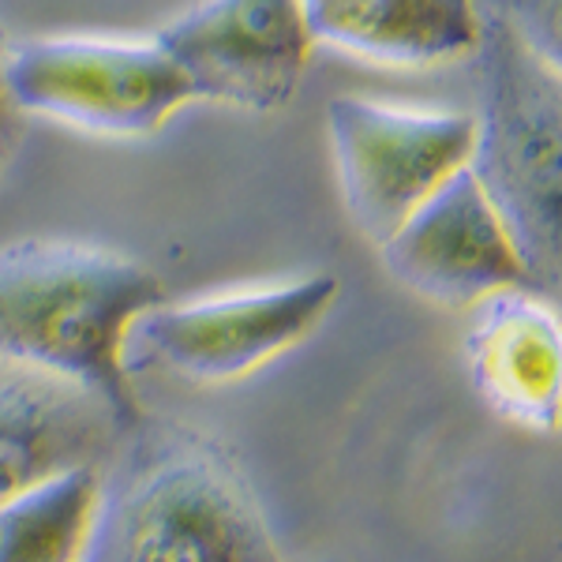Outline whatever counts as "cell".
I'll use <instances>...</instances> for the list:
<instances>
[{
  "instance_id": "52a82bcc",
  "label": "cell",
  "mask_w": 562,
  "mask_h": 562,
  "mask_svg": "<svg viewBox=\"0 0 562 562\" xmlns=\"http://www.w3.org/2000/svg\"><path fill=\"white\" fill-rule=\"evenodd\" d=\"M192 98L278 113L304 83L312 34L296 0H199L154 34Z\"/></svg>"
},
{
  "instance_id": "5bb4252c",
  "label": "cell",
  "mask_w": 562,
  "mask_h": 562,
  "mask_svg": "<svg viewBox=\"0 0 562 562\" xmlns=\"http://www.w3.org/2000/svg\"><path fill=\"white\" fill-rule=\"evenodd\" d=\"M4 34H0V173H4V166L12 161V150H15V116H20V109L12 105V98H8V87H4Z\"/></svg>"
},
{
  "instance_id": "8992f818",
  "label": "cell",
  "mask_w": 562,
  "mask_h": 562,
  "mask_svg": "<svg viewBox=\"0 0 562 562\" xmlns=\"http://www.w3.org/2000/svg\"><path fill=\"white\" fill-rule=\"evenodd\" d=\"M338 293L334 274H312L188 304H154L132 323L128 341L188 383H233L301 346Z\"/></svg>"
},
{
  "instance_id": "ba28073f",
  "label": "cell",
  "mask_w": 562,
  "mask_h": 562,
  "mask_svg": "<svg viewBox=\"0 0 562 562\" xmlns=\"http://www.w3.org/2000/svg\"><path fill=\"white\" fill-rule=\"evenodd\" d=\"M379 256L409 293L442 307H476L503 289H532L503 217L469 166L424 195L379 244Z\"/></svg>"
},
{
  "instance_id": "277c9868",
  "label": "cell",
  "mask_w": 562,
  "mask_h": 562,
  "mask_svg": "<svg viewBox=\"0 0 562 562\" xmlns=\"http://www.w3.org/2000/svg\"><path fill=\"white\" fill-rule=\"evenodd\" d=\"M4 87L26 116L68 124L105 139H147L188 102V79L158 42L60 38L8 42Z\"/></svg>"
},
{
  "instance_id": "4fadbf2b",
  "label": "cell",
  "mask_w": 562,
  "mask_h": 562,
  "mask_svg": "<svg viewBox=\"0 0 562 562\" xmlns=\"http://www.w3.org/2000/svg\"><path fill=\"white\" fill-rule=\"evenodd\" d=\"M532 57L562 71V0H480Z\"/></svg>"
},
{
  "instance_id": "7a4b0ae2",
  "label": "cell",
  "mask_w": 562,
  "mask_h": 562,
  "mask_svg": "<svg viewBox=\"0 0 562 562\" xmlns=\"http://www.w3.org/2000/svg\"><path fill=\"white\" fill-rule=\"evenodd\" d=\"M161 278L139 259L79 240H15L0 248V360L87 386L143 420L124 368L128 330L161 304Z\"/></svg>"
},
{
  "instance_id": "9c48e42d",
  "label": "cell",
  "mask_w": 562,
  "mask_h": 562,
  "mask_svg": "<svg viewBox=\"0 0 562 562\" xmlns=\"http://www.w3.org/2000/svg\"><path fill=\"white\" fill-rule=\"evenodd\" d=\"M135 424L87 386L0 360V498L76 465L105 469Z\"/></svg>"
},
{
  "instance_id": "3957f363",
  "label": "cell",
  "mask_w": 562,
  "mask_h": 562,
  "mask_svg": "<svg viewBox=\"0 0 562 562\" xmlns=\"http://www.w3.org/2000/svg\"><path fill=\"white\" fill-rule=\"evenodd\" d=\"M469 57L476 60L480 113L465 166L503 217L532 289H555L562 262V71L532 57L484 4Z\"/></svg>"
},
{
  "instance_id": "30bf717a",
  "label": "cell",
  "mask_w": 562,
  "mask_h": 562,
  "mask_svg": "<svg viewBox=\"0 0 562 562\" xmlns=\"http://www.w3.org/2000/svg\"><path fill=\"white\" fill-rule=\"evenodd\" d=\"M465 338V364L487 409L525 431H555L562 409L559 315L532 289L480 301Z\"/></svg>"
},
{
  "instance_id": "7c38bea8",
  "label": "cell",
  "mask_w": 562,
  "mask_h": 562,
  "mask_svg": "<svg viewBox=\"0 0 562 562\" xmlns=\"http://www.w3.org/2000/svg\"><path fill=\"white\" fill-rule=\"evenodd\" d=\"M102 469L76 465L0 498V562H79Z\"/></svg>"
},
{
  "instance_id": "6da1fadb",
  "label": "cell",
  "mask_w": 562,
  "mask_h": 562,
  "mask_svg": "<svg viewBox=\"0 0 562 562\" xmlns=\"http://www.w3.org/2000/svg\"><path fill=\"white\" fill-rule=\"evenodd\" d=\"M79 562H285L248 473L188 424L124 435L102 469Z\"/></svg>"
},
{
  "instance_id": "8fae6325",
  "label": "cell",
  "mask_w": 562,
  "mask_h": 562,
  "mask_svg": "<svg viewBox=\"0 0 562 562\" xmlns=\"http://www.w3.org/2000/svg\"><path fill=\"white\" fill-rule=\"evenodd\" d=\"M312 42L383 68L465 60L480 38V0H296Z\"/></svg>"
},
{
  "instance_id": "5b68a950",
  "label": "cell",
  "mask_w": 562,
  "mask_h": 562,
  "mask_svg": "<svg viewBox=\"0 0 562 562\" xmlns=\"http://www.w3.org/2000/svg\"><path fill=\"white\" fill-rule=\"evenodd\" d=\"M341 203L360 237L379 248L424 195L458 173L473 150V113L405 109L338 94L326 105Z\"/></svg>"
}]
</instances>
